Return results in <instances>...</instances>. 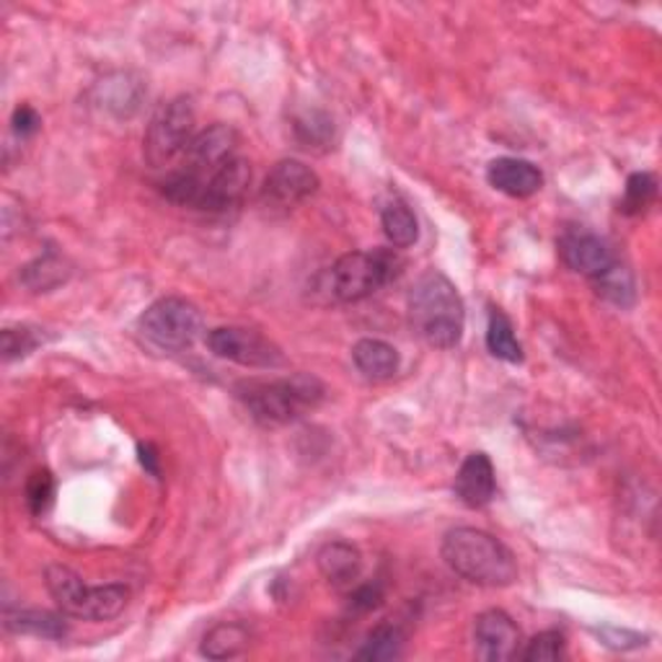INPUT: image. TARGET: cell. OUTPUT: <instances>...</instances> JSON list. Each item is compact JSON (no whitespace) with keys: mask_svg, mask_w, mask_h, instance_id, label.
<instances>
[{"mask_svg":"<svg viewBox=\"0 0 662 662\" xmlns=\"http://www.w3.org/2000/svg\"><path fill=\"white\" fill-rule=\"evenodd\" d=\"M44 582L52 600L68 616L86 621H110L125 611L130 590L125 585H86L81 575L63 565H50L44 572Z\"/></svg>","mask_w":662,"mask_h":662,"instance_id":"5b68a950","label":"cell"},{"mask_svg":"<svg viewBox=\"0 0 662 662\" xmlns=\"http://www.w3.org/2000/svg\"><path fill=\"white\" fill-rule=\"evenodd\" d=\"M592 285H596L598 296L606 298L608 303L621 306V308L634 303V296H637L634 277H631L629 269L623 265H619V261H616V265L608 269V272L596 277Z\"/></svg>","mask_w":662,"mask_h":662,"instance_id":"7402d4cb","label":"cell"},{"mask_svg":"<svg viewBox=\"0 0 662 662\" xmlns=\"http://www.w3.org/2000/svg\"><path fill=\"white\" fill-rule=\"evenodd\" d=\"M559 257L565 259L569 269L590 277V280L608 272V269L619 261L603 238L590 234V230L585 228H567L565 234L559 236Z\"/></svg>","mask_w":662,"mask_h":662,"instance_id":"30bf717a","label":"cell"},{"mask_svg":"<svg viewBox=\"0 0 662 662\" xmlns=\"http://www.w3.org/2000/svg\"><path fill=\"white\" fill-rule=\"evenodd\" d=\"M383 600V590L379 582H368V585H355V590L350 592V608L358 613H368L373 608H379Z\"/></svg>","mask_w":662,"mask_h":662,"instance_id":"f1b7e54d","label":"cell"},{"mask_svg":"<svg viewBox=\"0 0 662 662\" xmlns=\"http://www.w3.org/2000/svg\"><path fill=\"white\" fill-rule=\"evenodd\" d=\"M658 197V179L652 174H631L627 182V192H623L621 210L627 215H642L647 207Z\"/></svg>","mask_w":662,"mask_h":662,"instance_id":"cb8c5ba5","label":"cell"},{"mask_svg":"<svg viewBox=\"0 0 662 662\" xmlns=\"http://www.w3.org/2000/svg\"><path fill=\"white\" fill-rule=\"evenodd\" d=\"M404 644H406V634L399 623L394 621L379 623V627L365 637L363 647L358 650V660H373V662L396 660L402 658Z\"/></svg>","mask_w":662,"mask_h":662,"instance_id":"ffe728a7","label":"cell"},{"mask_svg":"<svg viewBox=\"0 0 662 662\" xmlns=\"http://www.w3.org/2000/svg\"><path fill=\"white\" fill-rule=\"evenodd\" d=\"M141 334L158 350L184 352L203 334V313L187 298H161L141 316Z\"/></svg>","mask_w":662,"mask_h":662,"instance_id":"52a82bcc","label":"cell"},{"mask_svg":"<svg viewBox=\"0 0 662 662\" xmlns=\"http://www.w3.org/2000/svg\"><path fill=\"white\" fill-rule=\"evenodd\" d=\"M296 137L303 148H329V143L334 141V122H331L323 112H306L296 120Z\"/></svg>","mask_w":662,"mask_h":662,"instance_id":"603a6c76","label":"cell"},{"mask_svg":"<svg viewBox=\"0 0 662 662\" xmlns=\"http://www.w3.org/2000/svg\"><path fill=\"white\" fill-rule=\"evenodd\" d=\"M236 399L259 425H290L323 402V383L308 373L288 379L244 381L236 386Z\"/></svg>","mask_w":662,"mask_h":662,"instance_id":"3957f363","label":"cell"},{"mask_svg":"<svg viewBox=\"0 0 662 662\" xmlns=\"http://www.w3.org/2000/svg\"><path fill=\"white\" fill-rule=\"evenodd\" d=\"M27 507L34 518H42L44 513L52 507V499H55V476H52L48 468L42 472H34L27 482Z\"/></svg>","mask_w":662,"mask_h":662,"instance_id":"484cf974","label":"cell"},{"mask_svg":"<svg viewBox=\"0 0 662 662\" xmlns=\"http://www.w3.org/2000/svg\"><path fill=\"white\" fill-rule=\"evenodd\" d=\"M487 348L495 358L505 360V363H523V348L515 337L513 323L503 311H492L487 323Z\"/></svg>","mask_w":662,"mask_h":662,"instance_id":"44dd1931","label":"cell"},{"mask_svg":"<svg viewBox=\"0 0 662 662\" xmlns=\"http://www.w3.org/2000/svg\"><path fill=\"white\" fill-rule=\"evenodd\" d=\"M441 554L453 572L479 588H510L518 580V561L513 551L487 530H451L443 538Z\"/></svg>","mask_w":662,"mask_h":662,"instance_id":"7a4b0ae2","label":"cell"},{"mask_svg":"<svg viewBox=\"0 0 662 662\" xmlns=\"http://www.w3.org/2000/svg\"><path fill=\"white\" fill-rule=\"evenodd\" d=\"M207 348L213 350L215 358L230 360V363L244 368L272 371V368L285 365L282 350L257 329L218 327L207 334Z\"/></svg>","mask_w":662,"mask_h":662,"instance_id":"ba28073f","label":"cell"},{"mask_svg":"<svg viewBox=\"0 0 662 662\" xmlns=\"http://www.w3.org/2000/svg\"><path fill=\"white\" fill-rule=\"evenodd\" d=\"M381 226L383 234H386V238L396 249H410L420 238L417 218H414L410 205L402 203V199H391V203L383 205Z\"/></svg>","mask_w":662,"mask_h":662,"instance_id":"d6986e66","label":"cell"},{"mask_svg":"<svg viewBox=\"0 0 662 662\" xmlns=\"http://www.w3.org/2000/svg\"><path fill=\"white\" fill-rule=\"evenodd\" d=\"M495 492V466H492L487 453H472V456H466L456 474V497L461 503L472 507V510H479V507L492 503Z\"/></svg>","mask_w":662,"mask_h":662,"instance_id":"5bb4252c","label":"cell"},{"mask_svg":"<svg viewBox=\"0 0 662 662\" xmlns=\"http://www.w3.org/2000/svg\"><path fill=\"white\" fill-rule=\"evenodd\" d=\"M404 269V259L396 249H373V251H350L334 261L329 269L327 288L331 298L342 303H358L371 298L373 292L394 282Z\"/></svg>","mask_w":662,"mask_h":662,"instance_id":"277c9868","label":"cell"},{"mask_svg":"<svg viewBox=\"0 0 662 662\" xmlns=\"http://www.w3.org/2000/svg\"><path fill=\"white\" fill-rule=\"evenodd\" d=\"M567 654V639L561 631H541L528 642L520 658L526 662H557Z\"/></svg>","mask_w":662,"mask_h":662,"instance_id":"4316f807","label":"cell"},{"mask_svg":"<svg viewBox=\"0 0 662 662\" xmlns=\"http://www.w3.org/2000/svg\"><path fill=\"white\" fill-rule=\"evenodd\" d=\"M141 461L151 474L158 476V458H156V453H153L151 445H141Z\"/></svg>","mask_w":662,"mask_h":662,"instance_id":"1f68e13d","label":"cell"},{"mask_svg":"<svg viewBox=\"0 0 662 662\" xmlns=\"http://www.w3.org/2000/svg\"><path fill=\"white\" fill-rule=\"evenodd\" d=\"M37 348V337L29 329H6L3 331V358L17 360L29 355Z\"/></svg>","mask_w":662,"mask_h":662,"instance_id":"83f0119b","label":"cell"},{"mask_svg":"<svg viewBox=\"0 0 662 662\" xmlns=\"http://www.w3.org/2000/svg\"><path fill=\"white\" fill-rule=\"evenodd\" d=\"M197 133V114L187 96H176L172 102L161 104L143 137L145 161L153 168L172 166L174 161H182Z\"/></svg>","mask_w":662,"mask_h":662,"instance_id":"8992f818","label":"cell"},{"mask_svg":"<svg viewBox=\"0 0 662 662\" xmlns=\"http://www.w3.org/2000/svg\"><path fill=\"white\" fill-rule=\"evenodd\" d=\"M251 187V166L249 161L236 156L205 184L203 199H199V210L223 215L228 210H236L244 203L246 192Z\"/></svg>","mask_w":662,"mask_h":662,"instance_id":"7c38bea8","label":"cell"},{"mask_svg":"<svg viewBox=\"0 0 662 662\" xmlns=\"http://www.w3.org/2000/svg\"><path fill=\"white\" fill-rule=\"evenodd\" d=\"M352 360H355L358 371L371 381H389L399 373V352L394 344L383 340H360L355 348H352Z\"/></svg>","mask_w":662,"mask_h":662,"instance_id":"2e32d148","label":"cell"},{"mask_svg":"<svg viewBox=\"0 0 662 662\" xmlns=\"http://www.w3.org/2000/svg\"><path fill=\"white\" fill-rule=\"evenodd\" d=\"M319 572L323 575L331 588L337 590H352L363 572V557L352 544L331 541L319 551Z\"/></svg>","mask_w":662,"mask_h":662,"instance_id":"9a60e30c","label":"cell"},{"mask_svg":"<svg viewBox=\"0 0 662 662\" xmlns=\"http://www.w3.org/2000/svg\"><path fill=\"white\" fill-rule=\"evenodd\" d=\"M11 125H13V133H17L19 137H32L37 130L42 127V117L29 104H21V106H17V112H13Z\"/></svg>","mask_w":662,"mask_h":662,"instance_id":"f546056e","label":"cell"},{"mask_svg":"<svg viewBox=\"0 0 662 662\" xmlns=\"http://www.w3.org/2000/svg\"><path fill=\"white\" fill-rule=\"evenodd\" d=\"M487 182L507 197L526 199L544 187L541 168L523 158H495L487 166Z\"/></svg>","mask_w":662,"mask_h":662,"instance_id":"4fadbf2b","label":"cell"},{"mask_svg":"<svg viewBox=\"0 0 662 662\" xmlns=\"http://www.w3.org/2000/svg\"><path fill=\"white\" fill-rule=\"evenodd\" d=\"M600 637H603V644L616 647V650H629V647L644 644V637L631 634V631H619V629H603L600 631Z\"/></svg>","mask_w":662,"mask_h":662,"instance_id":"4dcf8cb0","label":"cell"},{"mask_svg":"<svg viewBox=\"0 0 662 662\" xmlns=\"http://www.w3.org/2000/svg\"><path fill=\"white\" fill-rule=\"evenodd\" d=\"M474 650L484 662L513 660L520 650V629L505 611H484L474 623Z\"/></svg>","mask_w":662,"mask_h":662,"instance_id":"8fae6325","label":"cell"},{"mask_svg":"<svg viewBox=\"0 0 662 662\" xmlns=\"http://www.w3.org/2000/svg\"><path fill=\"white\" fill-rule=\"evenodd\" d=\"M249 639H251L249 629H246L244 623L226 621L207 631L199 650H203L205 658L210 660H230V658H238V654L249 647Z\"/></svg>","mask_w":662,"mask_h":662,"instance_id":"ac0fdd59","label":"cell"},{"mask_svg":"<svg viewBox=\"0 0 662 662\" xmlns=\"http://www.w3.org/2000/svg\"><path fill=\"white\" fill-rule=\"evenodd\" d=\"M410 321L422 342L437 350H453L464 337L466 308L456 285L437 269H430L410 292Z\"/></svg>","mask_w":662,"mask_h":662,"instance_id":"6da1fadb","label":"cell"},{"mask_svg":"<svg viewBox=\"0 0 662 662\" xmlns=\"http://www.w3.org/2000/svg\"><path fill=\"white\" fill-rule=\"evenodd\" d=\"M21 275H24L27 288H32L34 292H42V290L55 288V285H60L65 280V267L58 257L48 254V257L37 259V261H32V265H27L24 272H21Z\"/></svg>","mask_w":662,"mask_h":662,"instance_id":"d4e9b609","label":"cell"},{"mask_svg":"<svg viewBox=\"0 0 662 662\" xmlns=\"http://www.w3.org/2000/svg\"><path fill=\"white\" fill-rule=\"evenodd\" d=\"M6 629L13 634L42 639H63L68 634V623L58 613L37 611V608H19V611L6 613Z\"/></svg>","mask_w":662,"mask_h":662,"instance_id":"e0dca14e","label":"cell"},{"mask_svg":"<svg viewBox=\"0 0 662 662\" xmlns=\"http://www.w3.org/2000/svg\"><path fill=\"white\" fill-rule=\"evenodd\" d=\"M319 187L321 182L311 166H306L303 161L285 158L267 174L259 192V203L269 213H290L298 205H303L306 199H311Z\"/></svg>","mask_w":662,"mask_h":662,"instance_id":"9c48e42d","label":"cell"}]
</instances>
